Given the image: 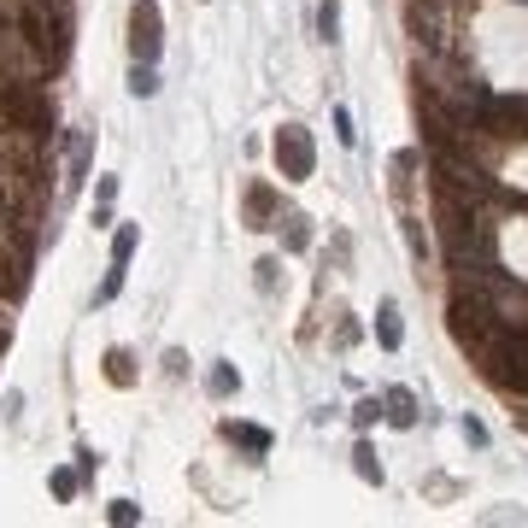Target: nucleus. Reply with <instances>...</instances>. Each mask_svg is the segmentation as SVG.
<instances>
[{
  "label": "nucleus",
  "instance_id": "obj_1",
  "mask_svg": "<svg viewBox=\"0 0 528 528\" xmlns=\"http://www.w3.org/2000/svg\"><path fill=\"white\" fill-rule=\"evenodd\" d=\"M24 42H29V54H36V59L59 65V59L70 54V24H65V12L29 6V12H24Z\"/></svg>",
  "mask_w": 528,
  "mask_h": 528
},
{
  "label": "nucleus",
  "instance_id": "obj_2",
  "mask_svg": "<svg viewBox=\"0 0 528 528\" xmlns=\"http://www.w3.org/2000/svg\"><path fill=\"white\" fill-rule=\"evenodd\" d=\"M452 334H458L470 352H487L499 341V323H493V311H487L482 300H464L458 293V300H452Z\"/></svg>",
  "mask_w": 528,
  "mask_h": 528
},
{
  "label": "nucleus",
  "instance_id": "obj_3",
  "mask_svg": "<svg viewBox=\"0 0 528 528\" xmlns=\"http://www.w3.org/2000/svg\"><path fill=\"white\" fill-rule=\"evenodd\" d=\"M482 129L499 141H528V100H505V95H487L482 100Z\"/></svg>",
  "mask_w": 528,
  "mask_h": 528
},
{
  "label": "nucleus",
  "instance_id": "obj_4",
  "mask_svg": "<svg viewBox=\"0 0 528 528\" xmlns=\"http://www.w3.org/2000/svg\"><path fill=\"white\" fill-rule=\"evenodd\" d=\"M276 165H282V177H288V182H306L311 177L318 153H311V136L300 124H282L276 129Z\"/></svg>",
  "mask_w": 528,
  "mask_h": 528
},
{
  "label": "nucleus",
  "instance_id": "obj_5",
  "mask_svg": "<svg viewBox=\"0 0 528 528\" xmlns=\"http://www.w3.org/2000/svg\"><path fill=\"white\" fill-rule=\"evenodd\" d=\"M159 47H165V36H159V0H136L129 6V54L141 65H153Z\"/></svg>",
  "mask_w": 528,
  "mask_h": 528
},
{
  "label": "nucleus",
  "instance_id": "obj_6",
  "mask_svg": "<svg viewBox=\"0 0 528 528\" xmlns=\"http://www.w3.org/2000/svg\"><path fill=\"white\" fill-rule=\"evenodd\" d=\"M276 229H282V247H288V252H306L311 247V218H306V211H282Z\"/></svg>",
  "mask_w": 528,
  "mask_h": 528
},
{
  "label": "nucleus",
  "instance_id": "obj_7",
  "mask_svg": "<svg viewBox=\"0 0 528 528\" xmlns=\"http://www.w3.org/2000/svg\"><path fill=\"white\" fill-rule=\"evenodd\" d=\"M388 411H382V417L393 423V429H411V423H417V400H411V388H388Z\"/></svg>",
  "mask_w": 528,
  "mask_h": 528
},
{
  "label": "nucleus",
  "instance_id": "obj_8",
  "mask_svg": "<svg viewBox=\"0 0 528 528\" xmlns=\"http://www.w3.org/2000/svg\"><path fill=\"white\" fill-rule=\"evenodd\" d=\"M375 334H382V347H388V352L400 347L405 329H400V306H393V300H382V306H375Z\"/></svg>",
  "mask_w": 528,
  "mask_h": 528
},
{
  "label": "nucleus",
  "instance_id": "obj_9",
  "mask_svg": "<svg viewBox=\"0 0 528 528\" xmlns=\"http://www.w3.org/2000/svg\"><path fill=\"white\" fill-rule=\"evenodd\" d=\"M223 434H229L235 446H247V452H270V434L252 429V423H223Z\"/></svg>",
  "mask_w": 528,
  "mask_h": 528
},
{
  "label": "nucleus",
  "instance_id": "obj_10",
  "mask_svg": "<svg viewBox=\"0 0 528 528\" xmlns=\"http://www.w3.org/2000/svg\"><path fill=\"white\" fill-rule=\"evenodd\" d=\"M106 382H111V388H129V382H136V364H129V352H124V347H111V352H106Z\"/></svg>",
  "mask_w": 528,
  "mask_h": 528
},
{
  "label": "nucleus",
  "instance_id": "obj_11",
  "mask_svg": "<svg viewBox=\"0 0 528 528\" xmlns=\"http://www.w3.org/2000/svg\"><path fill=\"white\" fill-rule=\"evenodd\" d=\"M129 95H136V100H153L159 95V70L136 59V70H129Z\"/></svg>",
  "mask_w": 528,
  "mask_h": 528
},
{
  "label": "nucleus",
  "instance_id": "obj_12",
  "mask_svg": "<svg viewBox=\"0 0 528 528\" xmlns=\"http://www.w3.org/2000/svg\"><path fill=\"white\" fill-rule=\"evenodd\" d=\"M136 241H141V229H136V223H124V229L111 235V264H129V252H136Z\"/></svg>",
  "mask_w": 528,
  "mask_h": 528
},
{
  "label": "nucleus",
  "instance_id": "obj_13",
  "mask_svg": "<svg viewBox=\"0 0 528 528\" xmlns=\"http://www.w3.org/2000/svg\"><path fill=\"white\" fill-rule=\"evenodd\" d=\"M206 388H211V393H218V400H229V393H235V388H241V375H235V370H229V364H218V370H211V375H206Z\"/></svg>",
  "mask_w": 528,
  "mask_h": 528
},
{
  "label": "nucleus",
  "instance_id": "obj_14",
  "mask_svg": "<svg viewBox=\"0 0 528 528\" xmlns=\"http://www.w3.org/2000/svg\"><path fill=\"white\" fill-rule=\"evenodd\" d=\"M247 218H252V229H270V223H264L270 218V188H252L247 194Z\"/></svg>",
  "mask_w": 528,
  "mask_h": 528
},
{
  "label": "nucleus",
  "instance_id": "obj_15",
  "mask_svg": "<svg viewBox=\"0 0 528 528\" xmlns=\"http://www.w3.org/2000/svg\"><path fill=\"white\" fill-rule=\"evenodd\" d=\"M352 470L364 475V482H382V464H375V452H370V441H359V452H352Z\"/></svg>",
  "mask_w": 528,
  "mask_h": 528
},
{
  "label": "nucleus",
  "instance_id": "obj_16",
  "mask_svg": "<svg viewBox=\"0 0 528 528\" xmlns=\"http://www.w3.org/2000/svg\"><path fill=\"white\" fill-rule=\"evenodd\" d=\"M318 29H323V42H334V29H341V12H334V0H323V6H318Z\"/></svg>",
  "mask_w": 528,
  "mask_h": 528
},
{
  "label": "nucleus",
  "instance_id": "obj_17",
  "mask_svg": "<svg viewBox=\"0 0 528 528\" xmlns=\"http://www.w3.org/2000/svg\"><path fill=\"white\" fill-rule=\"evenodd\" d=\"M334 136L347 141V147L359 141V129H352V111H347V106H334Z\"/></svg>",
  "mask_w": 528,
  "mask_h": 528
},
{
  "label": "nucleus",
  "instance_id": "obj_18",
  "mask_svg": "<svg viewBox=\"0 0 528 528\" xmlns=\"http://www.w3.org/2000/svg\"><path fill=\"white\" fill-rule=\"evenodd\" d=\"M375 417H382V400H359V411H352V423H359V429H370Z\"/></svg>",
  "mask_w": 528,
  "mask_h": 528
},
{
  "label": "nucleus",
  "instance_id": "obj_19",
  "mask_svg": "<svg viewBox=\"0 0 528 528\" xmlns=\"http://www.w3.org/2000/svg\"><path fill=\"white\" fill-rule=\"evenodd\" d=\"M54 493H59V499H77V475L59 470V475H54Z\"/></svg>",
  "mask_w": 528,
  "mask_h": 528
},
{
  "label": "nucleus",
  "instance_id": "obj_20",
  "mask_svg": "<svg viewBox=\"0 0 528 528\" xmlns=\"http://www.w3.org/2000/svg\"><path fill=\"white\" fill-rule=\"evenodd\" d=\"M136 516H141V505H129V499L111 505V523H136Z\"/></svg>",
  "mask_w": 528,
  "mask_h": 528
},
{
  "label": "nucleus",
  "instance_id": "obj_21",
  "mask_svg": "<svg viewBox=\"0 0 528 528\" xmlns=\"http://www.w3.org/2000/svg\"><path fill=\"white\" fill-rule=\"evenodd\" d=\"M165 375H188V352H165Z\"/></svg>",
  "mask_w": 528,
  "mask_h": 528
},
{
  "label": "nucleus",
  "instance_id": "obj_22",
  "mask_svg": "<svg viewBox=\"0 0 528 528\" xmlns=\"http://www.w3.org/2000/svg\"><path fill=\"white\" fill-rule=\"evenodd\" d=\"M259 288H264V293L276 288V259H264V264H259Z\"/></svg>",
  "mask_w": 528,
  "mask_h": 528
},
{
  "label": "nucleus",
  "instance_id": "obj_23",
  "mask_svg": "<svg viewBox=\"0 0 528 528\" xmlns=\"http://www.w3.org/2000/svg\"><path fill=\"white\" fill-rule=\"evenodd\" d=\"M464 441H470V446H487V429H482V423H470V417H464Z\"/></svg>",
  "mask_w": 528,
  "mask_h": 528
}]
</instances>
